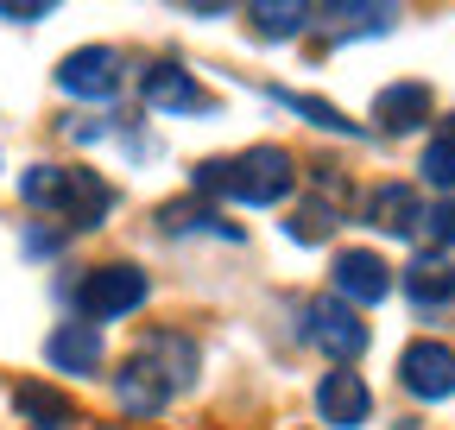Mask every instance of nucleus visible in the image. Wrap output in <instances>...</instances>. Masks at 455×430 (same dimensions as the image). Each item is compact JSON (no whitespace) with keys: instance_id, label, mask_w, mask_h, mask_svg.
Returning <instances> with one entry per match:
<instances>
[{"instance_id":"obj_1","label":"nucleus","mask_w":455,"mask_h":430,"mask_svg":"<svg viewBox=\"0 0 455 430\" xmlns=\"http://www.w3.org/2000/svg\"><path fill=\"white\" fill-rule=\"evenodd\" d=\"M20 196L44 215H64L70 228H101L108 209H114L108 178H95L89 165H32L20 178Z\"/></svg>"},{"instance_id":"obj_2","label":"nucleus","mask_w":455,"mask_h":430,"mask_svg":"<svg viewBox=\"0 0 455 430\" xmlns=\"http://www.w3.org/2000/svg\"><path fill=\"white\" fill-rule=\"evenodd\" d=\"M291 184H298V171L284 146H253L241 158H203L196 165V190L228 196V203H278Z\"/></svg>"},{"instance_id":"obj_3","label":"nucleus","mask_w":455,"mask_h":430,"mask_svg":"<svg viewBox=\"0 0 455 430\" xmlns=\"http://www.w3.org/2000/svg\"><path fill=\"white\" fill-rule=\"evenodd\" d=\"M146 291H152V285H146L140 266H95V273L83 279V291H76V304H83L89 322H114V316L140 310Z\"/></svg>"},{"instance_id":"obj_4","label":"nucleus","mask_w":455,"mask_h":430,"mask_svg":"<svg viewBox=\"0 0 455 430\" xmlns=\"http://www.w3.org/2000/svg\"><path fill=\"white\" fill-rule=\"evenodd\" d=\"M304 336H310V348H323L329 361L367 354V322L355 316L348 298H316V304L304 310Z\"/></svg>"},{"instance_id":"obj_5","label":"nucleus","mask_w":455,"mask_h":430,"mask_svg":"<svg viewBox=\"0 0 455 430\" xmlns=\"http://www.w3.org/2000/svg\"><path fill=\"white\" fill-rule=\"evenodd\" d=\"M57 89L76 95V101H114V89H121V51H108V44L70 51L57 64Z\"/></svg>"},{"instance_id":"obj_6","label":"nucleus","mask_w":455,"mask_h":430,"mask_svg":"<svg viewBox=\"0 0 455 430\" xmlns=\"http://www.w3.org/2000/svg\"><path fill=\"white\" fill-rule=\"evenodd\" d=\"M316 26H323L329 44H341V38H379V32L398 26V0H323Z\"/></svg>"},{"instance_id":"obj_7","label":"nucleus","mask_w":455,"mask_h":430,"mask_svg":"<svg viewBox=\"0 0 455 430\" xmlns=\"http://www.w3.org/2000/svg\"><path fill=\"white\" fill-rule=\"evenodd\" d=\"M140 95H146V108H158V115H209V89L184 70V64H152L146 76H140Z\"/></svg>"},{"instance_id":"obj_8","label":"nucleus","mask_w":455,"mask_h":430,"mask_svg":"<svg viewBox=\"0 0 455 430\" xmlns=\"http://www.w3.org/2000/svg\"><path fill=\"white\" fill-rule=\"evenodd\" d=\"M171 393H178V386H171V373H164L152 354H133L121 373H114V399H121L127 418H158Z\"/></svg>"},{"instance_id":"obj_9","label":"nucleus","mask_w":455,"mask_h":430,"mask_svg":"<svg viewBox=\"0 0 455 430\" xmlns=\"http://www.w3.org/2000/svg\"><path fill=\"white\" fill-rule=\"evenodd\" d=\"M398 380H405L411 399H449L455 393V348L443 342H411L398 354Z\"/></svg>"},{"instance_id":"obj_10","label":"nucleus","mask_w":455,"mask_h":430,"mask_svg":"<svg viewBox=\"0 0 455 430\" xmlns=\"http://www.w3.org/2000/svg\"><path fill=\"white\" fill-rule=\"evenodd\" d=\"M316 411H323V424H341V430H361L367 424V411H373V393H367V380L341 361L335 373H323V386H316Z\"/></svg>"},{"instance_id":"obj_11","label":"nucleus","mask_w":455,"mask_h":430,"mask_svg":"<svg viewBox=\"0 0 455 430\" xmlns=\"http://www.w3.org/2000/svg\"><path fill=\"white\" fill-rule=\"evenodd\" d=\"M335 291L348 304H379L392 291V266L379 253H341L335 259Z\"/></svg>"},{"instance_id":"obj_12","label":"nucleus","mask_w":455,"mask_h":430,"mask_svg":"<svg viewBox=\"0 0 455 430\" xmlns=\"http://www.w3.org/2000/svg\"><path fill=\"white\" fill-rule=\"evenodd\" d=\"M44 361L57 373H95L101 367V336H95V322H57L51 342H44Z\"/></svg>"},{"instance_id":"obj_13","label":"nucleus","mask_w":455,"mask_h":430,"mask_svg":"<svg viewBox=\"0 0 455 430\" xmlns=\"http://www.w3.org/2000/svg\"><path fill=\"white\" fill-rule=\"evenodd\" d=\"M310 20H316V0H247V26H253V38H266V44L298 38Z\"/></svg>"},{"instance_id":"obj_14","label":"nucleus","mask_w":455,"mask_h":430,"mask_svg":"<svg viewBox=\"0 0 455 430\" xmlns=\"http://www.w3.org/2000/svg\"><path fill=\"white\" fill-rule=\"evenodd\" d=\"M373 121H379L386 133H411V127H424V121H430V83H392V89H379Z\"/></svg>"},{"instance_id":"obj_15","label":"nucleus","mask_w":455,"mask_h":430,"mask_svg":"<svg viewBox=\"0 0 455 430\" xmlns=\"http://www.w3.org/2000/svg\"><path fill=\"white\" fill-rule=\"evenodd\" d=\"M367 222L379 235H411V228H424V203H418L411 184H379L367 196Z\"/></svg>"},{"instance_id":"obj_16","label":"nucleus","mask_w":455,"mask_h":430,"mask_svg":"<svg viewBox=\"0 0 455 430\" xmlns=\"http://www.w3.org/2000/svg\"><path fill=\"white\" fill-rule=\"evenodd\" d=\"M405 291H411L418 310L455 304V266H449V253H418V259L405 266Z\"/></svg>"},{"instance_id":"obj_17","label":"nucleus","mask_w":455,"mask_h":430,"mask_svg":"<svg viewBox=\"0 0 455 430\" xmlns=\"http://www.w3.org/2000/svg\"><path fill=\"white\" fill-rule=\"evenodd\" d=\"M424 184H436V190H455V115L430 133V146H424Z\"/></svg>"},{"instance_id":"obj_18","label":"nucleus","mask_w":455,"mask_h":430,"mask_svg":"<svg viewBox=\"0 0 455 430\" xmlns=\"http://www.w3.org/2000/svg\"><path fill=\"white\" fill-rule=\"evenodd\" d=\"M13 405H20L32 424H70V418H76V411H70V399L57 393V386H32V380H26V386H13Z\"/></svg>"},{"instance_id":"obj_19","label":"nucleus","mask_w":455,"mask_h":430,"mask_svg":"<svg viewBox=\"0 0 455 430\" xmlns=\"http://www.w3.org/2000/svg\"><path fill=\"white\" fill-rule=\"evenodd\" d=\"M158 222H164L171 235H184V228H221V235H235V228H228L215 209H203V203H164V209H158Z\"/></svg>"},{"instance_id":"obj_20","label":"nucleus","mask_w":455,"mask_h":430,"mask_svg":"<svg viewBox=\"0 0 455 430\" xmlns=\"http://www.w3.org/2000/svg\"><path fill=\"white\" fill-rule=\"evenodd\" d=\"M278 101H284V108H298V115H304L310 127H329V133H355V121H348V115H335L329 101H310V95H284V89H278Z\"/></svg>"},{"instance_id":"obj_21","label":"nucleus","mask_w":455,"mask_h":430,"mask_svg":"<svg viewBox=\"0 0 455 430\" xmlns=\"http://www.w3.org/2000/svg\"><path fill=\"white\" fill-rule=\"evenodd\" d=\"M57 7V0H0V20H13V26H32Z\"/></svg>"},{"instance_id":"obj_22","label":"nucleus","mask_w":455,"mask_h":430,"mask_svg":"<svg viewBox=\"0 0 455 430\" xmlns=\"http://www.w3.org/2000/svg\"><path fill=\"white\" fill-rule=\"evenodd\" d=\"M424 228L436 235V247H455V196H449V203H436V209L424 215Z\"/></svg>"},{"instance_id":"obj_23","label":"nucleus","mask_w":455,"mask_h":430,"mask_svg":"<svg viewBox=\"0 0 455 430\" xmlns=\"http://www.w3.org/2000/svg\"><path fill=\"white\" fill-rule=\"evenodd\" d=\"M184 7H190V13H221L228 0H184Z\"/></svg>"},{"instance_id":"obj_24","label":"nucleus","mask_w":455,"mask_h":430,"mask_svg":"<svg viewBox=\"0 0 455 430\" xmlns=\"http://www.w3.org/2000/svg\"><path fill=\"white\" fill-rule=\"evenodd\" d=\"M32 430H76V424H32Z\"/></svg>"}]
</instances>
